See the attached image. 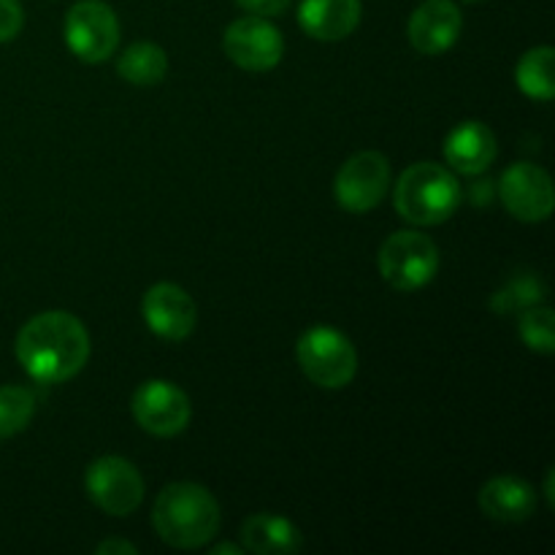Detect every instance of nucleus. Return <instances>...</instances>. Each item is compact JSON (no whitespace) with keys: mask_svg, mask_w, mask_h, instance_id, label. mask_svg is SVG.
<instances>
[{"mask_svg":"<svg viewBox=\"0 0 555 555\" xmlns=\"http://www.w3.org/2000/svg\"><path fill=\"white\" fill-rule=\"evenodd\" d=\"M209 553H215V555H222V553H231V555H244V547H242V545H231V542H222V545H215V547H209Z\"/></svg>","mask_w":555,"mask_h":555,"instance_id":"nucleus-26","label":"nucleus"},{"mask_svg":"<svg viewBox=\"0 0 555 555\" xmlns=\"http://www.w3.org/2000/svg\"><path fill=\"white\" fill-rule=\"evenodd\" d=\"M222 49L244 70H271L285 54L282 33L269 22V16L249 14L231 22L222 36Z\"/></svg>","mask_w":555,"mask_h":555,"instance_id":"nucleus-9","label":"nucleus"},{"mask_svg":"<svg viewBox=\"0 0 555 555\" xmlns=\"http://www.w3.org/2000/svg\"><path fill=\"white\" fill-rule=\"evenodd\" d=\"M242 547L244 553L255 555H293L304 547L301 531L282 515L260 513L242 524Z\"/></svg>","mask_w":555,"mask_h":555,"instance_id":"nucleus-17","label":"nucleus"},{"mask_svg":"<svg viewBox=\"0 0 555 555\" xmlns=\"http://www.w3.org/2000/svg\"><path fill=\"white\" fill-rule=\"evenodd\" d=\"M25 25V11L20 0H0V43L14 41Z\"/></svg>","mask_w":555,"mask_h":555,"instance_id":"nucleus-23","label":"nucleus"},{"mask_svg":"<svg viewBox=\"0 0 555 555\" xmlns=\"http://www.w3.org/2000/svg\"><path fill=\"white\" fill-rule=\"evenodd\" d=\"M461 184L450 168L439 163H415L399 177L393 190V206L410 225H442L459 211Z\"/></svg>","mask_w":555,"mask_h":555,"instance_id":"nucleus-3","label":"nucleus"},{"mask_svg":"<svg viewBox=\"0 0 555 555\" xmlns=\"http://www.w3.org/2000/svg\"><path fill=\"white\" fill-rule=\"evenodd\" d=\"M247 14H258V16H276L291 5V0H236Z\"/></svg>","mask_w":555,"mask_h":555,"instance_id":"nucleus-24","label":"nucleus"},{"mask_svg":"<svg viewBox=\"0 0 555 555\" xmlns=\"http://www.w3.org/2000/svg\"><path fill=\"white\" fill-rule=\"evenodd\" d=\"M553 63H555L553 47L529 49V52L518 60V68H515V81H518L520 92L534 98V101H553L555 95Z\"/></svg>","mask_w":555,"mask_h":555,"instance_id":"nucleus-19","label":"nucleus"},{"mask_svg":"<svg viewBox=\"0 0 555 555\" xmlns=\"http://www.w3.org/2000/svg\"><path fill=\"white\" fill-rule=\"evenodd\" d=\"M144 323L155 336L166 341H184L195 331L198 309L190 293L173 282H157L144 293L141 301Z\"/></svg>","mask_w":555,"mask_h":555,"instance_id":"nucleus-12","label":"nucleus"},{"mask_svg":"<svg viewBox=\"0 0 555 555\" xmlns=\"http://www.w3.org/2000/svg\"><path fill=\"white\" fill-rule=\"evenodd\" d=\"M504 209L520 222H542L553 211V179L534 163H515L499 179Z\"/></svg>","mask_w":555,"mask_h":555,"instance_id":"nucleus-11","label":"nucleus"},{"mask_svg":"<svg viewBox=\"0 0 555 555\" xmlns=\"http://www.w3.org/2000/svg\"><path fill=\"white\" fill-rule=\"evenodd\" d=\"M390 188V163L383 152H358L334 179V198L350 215H369Z\"/></svg>","mask_w":555,"mask_h":555,"instance_id":"nucleus-6","label":"nucleus"},{"mask_svg":"<svg viewBox=\"0 0 555 555\" xmlns=\"http://www.w3.org/2000/svg\"><path fill=\"white\" fill-rule=\"evenodd\" d=\"M520 339L529 350L540 352V356H551L555 350V312L547 307H529L520 312L518 320Z\"/></svg>","mask_w":555,"mask_h":555,"instance_id":"nucleus-22","label":"nucleus"},{"mask_svg":"<svg viewBox=\"0 0 555 555\" xmlns=\"http://www.w3.org/2000/svg\"><path fill=\"white\" fill-rule=\"evenodd\" d=\"M220 504L198 482H171L152 507V526L166 545L195 551L209 545L220 531Z\"/></svg>","mask_w":555,"mask_h":555,"instance_id":"nucleus-2","label":"nucleus"},{"mask_svg":"<svg viewBox=\"0 0 555 555\" xmlns=\"http://www.w3.org/2000/svg\"><path fill=\"white\" fill-rule=\"evenodd\" d=\"M464 3H480V0H464Z\"/></svg>","mask_w":555,"mask_h":555,"instance_id":"nucleus-28","label":"nucleus"},{"mask_svg":"<svg viewBox=\"0 0 555 555\" xmlns=\"http://www.w3.org/2000/svg\"><path fill=\"white\" fill-rule=\"evenodd\" d=\"M547 287L545 282L540 280L537 274H518L496 293L491 296V304L488 307L493 309L496 314H518L524 309L537 307L540 301H545Z\"/></svg>","mask_w":555,"mask_h":555,"instance_id":"nucleus-20","label":"nucleus"},{"mask_svg":"<svg viewBox=\"0 0 555 555\" xmlns=\"http://www.w3.org/2000/svg\"><path fill=\"white\" fill-rule=\"evenodd\" d=\"M65 43L85 63H103L119 47L117 14L101 0H79L65 14Z\"/></svg>","mask_w":555,"mask_h":555,"instance_id":"nucleus-7","label":"nucleus"},{"mask_svg":"<svg viewBox=\"0 0 555 555\" xmlns=\"http://www.w3.org/2000/svg\"><path fill=\"white\" fill-rule=\"evenodd\" d=\"M444 157H448V166L453 171L477 177V173L488 171L491 163L496 160V135L480 119L461 122L444 139Z\"/></svg>","mask_w":555,"mask_h":555,"instance_id":"nucleus-15","label":"nucleus"},{"mask_svg":"<svg viewBox=\"0 0 555 555\" xmlns=\"http://www.w3.org/2000/svg\"><path fill=\"white\" fill-rule=\"evenodd\" d=\"M85 486L95 507L114 518L135 513L139 504L144 502V477L130 461L119 459V455H103V459L92 461L85 475Z\"/></svg>","mask_w":555,"mask_h":555,"instance_id":"nucleus-8","label":"nucleus"},{"mask_svg":"<svg viewBox=\"0 0 555 555\" xmlns=\"http://www.w3.org/2000/svg\"><path fill=\"white\" fill-rule=\"evenodd\" d=\"M117 74L135 87L160 85L168 74V54L157 43L135 41L117 57Z\"/></svg>","mask_w":555,"mask_h":555,"instance_id":"nucleus-18","label":"nucleus"},{"mask_svg":"<svg viewBox=\"0 0 555 555\" xmlns=\"http://www.w3.org/2000/svg\"><path fill=\"white\" fill-rule=\"evenodd\" d=\"M95 553L98 555H122V553L135 555L139 551H135V545H130V542L125 540H106L95 547Z\"/></svg>","mask_w":555,"mask_h":555,"instance_id":"nucleus-25","label":"nucleus"},{"mask_svg":"<svg viewBox=\"0 0 555 555\" xmlns=\"http://www.w3.org/2000/svg\"><path fill=\"white\" fill-rule=\"evenodd\" d=\"M296 358L301 372L314 385L328 390L347 388L358 374V352L341 331L314 325L298 339Z\"/></svg>","mask_w":555,"mask_h":555,"instance_id":"nucleus-4","label":"nucleus"},{"mask_svg":"<svg viewBox=\"0 0 555 555\" xmlns=\"http://www.w3.org/2000/svg\"><path fill=\"white\" fill-rule=\"evenodd\" d=\"M36 415V399L22 385H3L0 388V439L16 437L30 426Z\"/></svg>","mask_w":555,"mask_h":555,"instance_id":"nucleus-21","label":"nucleus"},{"mask_svg":"<svg viewBox=\"0 0 555 555\" xmlns=\"http://www.w3.org/2000/svg\"><path fill=\"white\" fill-rule=\"evenodd\" d=\"M377 266L393 291L415 293L426 287L439 271V249L426 233L399 231L379 247Z\"/></svg>","mask_w":555,"mask_h":555,"instance_id":"nucleus-5","label":"nucleus"},{"mask_svg":"<svg viewBox=\"0 0 555 555\" xmlns=\"http://www.w3.org/2000/svg\"><path fill=\"white\" fill-rule=\"evenodd\" d=\"M14 350L27 377L43 385H60L85 369L90 358V334L79 318L52 309L22 325Z\"/></svg>","mask_w":555,"mask_h":555,"instance_id":"nucleus-1","label":"nucleus"},{"mask_svg":"<svg viewBox=\"0 0 555 555\" xmlns=\"http://www.w3.org/2000/svg\"><path fill=\"white\" fill-rule=\"evenodd\" d=\"M361 0H301L298 25L318 41H341L361 25Z\"/></svg>","mask_w":555,"mask_h":555,"instance_id":"nucleus-14","label":"nucleus"},{"mask_svg":"<svg viewBox=\"0 0 555 555\" xmlns=\"http://www.w3.org/2000/svg\"><path fill=\"white\" fill-rule=\"evenodd\" d=\"M464 30V14L453 0H426L410 16V43L426 57H437L455 47Z\"/></svg>","mask_w":555,"mask_h":555,"instance_id":"nucleus-13","label":"nucleus"},{"mask_svg":"<svg viewBox=\"0 0 555 555\" xmlns=\"http://www.w3.org/2000/svg\"><path fill=\"white\" fill-rule=\"evenodd\" d=\"M545 493H547V504H555V493H553V469L547 472V480H545Z\"/></svg>","mask_w":555,"mask_h":555,"instance_id":"nucleus-27","label":"nucleus"},{"mask_svg":"<svg viewBox=\"0 0 555 555\" xmlns=\"http://www.w3.org/2000/svg\"><path fill=\"white\" fill-rule=\"evenodd\" d=\"M133 417L152 437H177L193 417L188 393L166 379H150L133 393Z\"/></svg>","mask_w":555,"mask_h":555,"instance_id":"nucleus-10","label":"nucleus"},{"mask_svg":"<svg viewBox=\"0 0 555 555\" xmlns=\"http://www.w3.org/2000/svg\"><path fill=\"white\" fill-rule=\"evenodd\" d=\"M480 509L499 524H524L537 513V493L520 477H493L482 486Z\"/></svg>","mask_w":555,"mask_h":555,"instance_id":"nucleus-16","label":"nucleus"}]
</instances>
